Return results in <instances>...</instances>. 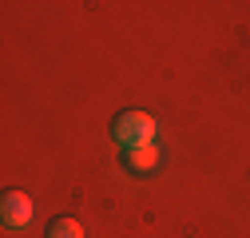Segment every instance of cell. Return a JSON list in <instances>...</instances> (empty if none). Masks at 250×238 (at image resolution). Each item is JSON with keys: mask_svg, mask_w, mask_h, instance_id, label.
<instances>
[{"mask_svg": "<svg viewBox=\"0 0 250 238\" xmlns=\"http://www.w3.org/2000/svg\"><path fill=\"white\" fill-rule=\"evenodd\" d=\"M155 135H159V123H155V115L147 111H119L111 119V139L123 147V151H131V147H151Z\"/></svg>", "mask_w": 250, "mask_h": 238, "instance_id": "cell-1", "label": "cell"}, {"mask_svg": "<svg viewBox=\"0 0 250 238\" xmlns=\"http://www.w3.org/2000/svg\"><path fill=\"white\" fill-rule=\"evenodd\" d=\"M159 163H163V155H159V147H131V151H123V167H127L131 175H155L159 171Z\"/></svg>", "mask_w": 250, "mask_h": 238, "instance_id": "cell-3", "label": "cell"}, {"mask_svg": "<svg viewBox=\"0 0 250 238\" xmlns=\"http://www.w3.org/2000/svg\"><path fill=\"white\" fill-rule=\"evenodd\" d=\"M0 222L8 230H24L32 222V198L24 191H4V198H0Z\"/></svg>", "mask_w": 250, "mask_h": 238, "instance_id": "cell-2", "label": "cell"}, {"mask_svg": "<svg viewBox=\"0 0 250 238\" xmlns=\"http://www.w3.org/2000/svg\"><path fill=\"white\" fill-rule=\"evenodd\" d=\"M48 238H83V226L76 218H56L48 226Z\"/></svg>", "mask_w": 250, "mask_h": 238, "instance_id": "cell-4", "label": "cell"}]
</instances>
